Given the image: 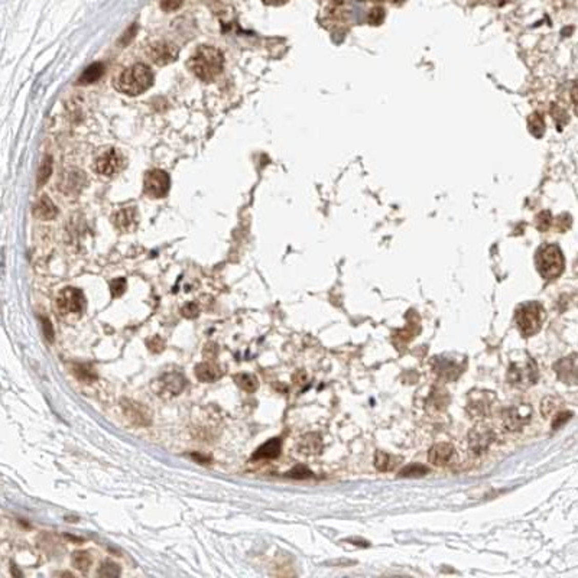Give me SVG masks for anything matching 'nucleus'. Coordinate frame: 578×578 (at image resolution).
Instances as JSON below:
<instances>
[{
  "label": "nucleus",
  "instance_id": "obj_1",
  "mask_svg": "<svg viewBox=\"0 0 578 578\" xmlns=\"http://www.w3.org/2000/svg\"><path fill=\"white\" fill-rule=\"evenodd\" d=\"M224 56L221 51L214 47L202 45L194 51L191 58L188 59V68L195 77L202 81H213L223 71Z\"/></svg>",
  "mask_w": 578,
  "mask_h": 578
},
{
  "label": "nucleus",
  "instance_id": "obj_2",
  "mask_svg": "<svg viewBox=\"0 0 578 578\" xmlns=\"http://www.w3.org/2000/svg\"><path fill=\"white\" fill-rule=\"evenodd\" d=\"M153 84L152 70L144 64H133L114 81V87L126 96H139Z\"/></svg>",
  "mask_w": 578,
  "mask_h": 578
},
{
  "label": "nucleus",
  "instance_id": "obj_3",
  "mask_svg": "<svg viewBox=\"0 0 578 578\" xmlns=\"http://www.w3.org/2000/svg\"><path fill=\"white\" fill-rule=\"evenodd\" d=\"M516 324L525 337L535 336L545 320V309L539 302H526L516 309Z\"/></svg>",
  "mask_w": 578,
  "mask_h": 578
},
{
  "label": "nucleus",
  "instance_id": "obj_4",
  "mask_svg": "<svg viewBox=\"0 0 578 578\" xmlns=\"http://www.w3.org/2000/svg\"><path fill=\"white\" fill-rule=\"evenodd\" d=\"M536 266L544 279H555L564 271V256L558 246L546 244L541 247L536 255Z\"/></svg>",
  "mask_w": 578,
  "mask_h": 578
},
{
  "label": "nucleus",
  "instance_id": "obj_5",
  "mask_svg": "<svg viewBox=\"0 0 578 578\" xmlns=\"http://www.w3.org/2000/svg\"><path fill=\"white\" fill-rule=\"evenodd\" d=\"M538 378L536 364L532 359H526V361H514L510 364L507 371V380L509 383L518 387H528L533 385Z\"/></svg>",
  "mask_w": 578,
  "mask_h": 578
},
{
  "label": "nucleus",
  "instance_id": "obj_6",
  "mask_svg": "<svg viewBox=\"0 0 578 578\" xmlns=\"http://www.w3.org/2000/svg\"><path fill=\"white\" fill-rule=\"evenodd\" d=\"M494 440H496V434L493 431V428L486 425V424H483V422H479L468 432V448H470V452L473 456H476V457L482 456L484 452H487L490 445L494 442Z\"/></svg>",
  "mask_w": 578,
  "mask_h": 578
},
{
  "label": "nucleus",
  "instance_id": "obj_7",
  "mask_svg": "<svg viewBox=\"0 0 578 578\" xmlns=\"http://www.w3.org/2000/svg\"><path fill=\"white\" fill-rule=\"evenodd\" d=\"M171 188V178L162 169H151L144 174L143 193L151 198H162Z\"/></svg>",
  "mask_w": 578,
  "mask_h": 578
},
{
  "label": "nucleus",
  "instance_id": "obj_8",
  "mask_svg": "<svg viewBox=\"0 0 578 578\" xmlns=\"http://www.w3.org/2000/svg\"><path fill=\"white\" fill-rule=\"evenodd\" d=\"M532 408L528 403H518L509 406L502 412V421L506 429L509 431H521L523 426L530 422Z\"/></svg>",
  "mask_w": 578,
  "mask_h": 578
},
{
  "label": "nucleus",
  "instance_id": "obj_9",
  "mask_svg": "<svg viewBox=\"0 0 578 578\" xmlns=\"http://www.w3.org/2000/svg\"><path fill=\"white\" fill-rule=\"evenodd\" d=\"M494 401H496V398H494L493 392H486V390L471 392L468 396L467 412L474 419H484L491 414Z\"/></svg>",
  "mask_w": 578,
  "mask_h": 578
},
{
  "label": "nucleus",
  "instance_id": "obj_10",
  "mask_svg": "<svg viewBox=\"0 0 578 578\" xmlns=\"http://www.w3.org/2000/svg\"><path fill=\"white\" fill-rule=\"evenodd\" d=\"M86 305L84 295L80 289L77 288H65L59 292L56 298V308L58 311L65 315V314H81Z\"/></svg>",
  "mask_w": 578,
  "mask_h": 578
},
{
  "label": "nucleus",
  "instance_id": "obj_11",
  "mask_svg": "<svg viewBox=\"0 0 578 578\" xmlns=\"http://www.w3.org/2000/svg\"><path fill=\"white\" fill-rule=\"evenodd\" d=\"M178 54H179V51H178L177 47L171 42H167V40L153 42L152 45L148 48V56L156 65H168L174 61H177Z\"/></svg>",
  "mask_w": 578,
  "mask_h": 578
},
{
  "label": "nucleus",
  "instance_id": "obj_12",
  "mask_svg": "<svg viewBox=\"0 0 578 578\" xmlns=\"http://www.w3.org/2000/svg\"><path fill=\"white\" fill-rule=\"evenodd\" d=\"M120 167L121 156L116 149H109L107 152L100 155L97 158L96 163H94L96 172H98L100 175H106V177L114 175L120 169Z\"/></svg>",
  "mask_w": 578,
  "mask_h": 578
},
{
  "label": "nucleus",
  "instance_id": "obj_13",
  "mask_svg": "<svg viewBox=\"0 0 578 578\" xmlns=\"http://www.w3.org/2000/svg\"><path fill=\"white\" fill-rule=\"evenodd\" d=\"M454 457H456V448H454V445H451L448 442L435 444L428 454L429 463L435 467L448 466L454 460Z\"/></svg>",
  "mask_w": 578,
  "mask_h": 578
},
{
  "label": "nucleus",
  "instance_id": "obj_14",
  "mask_svg": "<svg viewBox=\"0 0 578 578\" xmlns=\"http://www.w3.org/2000/svg\"><path fill=\"white\" fill-rule=\"evenodd\" d=\"M158 385L161 386V389L158 390V394L159 395L175 396V395H179L182 390H184L185 385H187V380H185V378L181 375V373H165V375L159 379Z\"/></svg>",
  "mask_w": 578,
  "mask_h": 578
},
{
  "label": "nucleus",
  "instance_id": "obj_15",
  "mask_svg": "<svg viewBox=\"0 0 578 578\" xmlns=\"http://www.w3.org/2000/svg\"><path fill=\"white\" fill-rule=\"evenodd\" d=\"M113 223L120 232H133L139 224V214L135 207H128L117 211L113 217Z\"/></svg>",
  "mask_w": 578,
  "mask_h": 578
},
{
  "label": "nucleus",
  "instance_id": "obj_16",
  "mask_svg": "<svg viewBox=\"0 0 578 578\" xmlns=\"http://www.w3.org/2000/svg\"><path fill=\"white\" fill-rule=\"evenodd\" d=\"M434 369L442 379H457L458 375L463 371L460 364L448 359H437L434 361Z\"/></svg>",
  "mask_w": 578,
  "mask_h": 578
},
{
  "label": "nucleus",
  "instance_id": "obj_17",
  "mask_svg": "<svg viewBox=\"0 0 578 578\" xmlns=\"http://www.w3.org/2000/svg\"><path fill=\"white\" fill-rule=\"evenodd\" d=\"M33 214L39 220H52L58 214V209L55 207V204L49 200V197L42 195L33 207Z\"/></svg>",
  "mask_w": 578,
  "mask_h": 578
},
{
  "label": "nucleus",
  "instance_id": "obj_18",
  "mask_svg": "<svg viewBox=\"0 0 578 578\" xmlns=\"http://www.w3.org/2000/svg\"><path fill=\"white\" fill-rule=\"evenodd\" d=\"M282 442L279 438H272L265 444H262L256 452L253 454V460H273L279 456L281 452Z\"/></svg>",
  "mask_w": 578,
  "mask_h": 578
},
{
  "label": "nucleus",
  "instance_id": "obj_19",
  "mask_svg": "<svg viewBox=\"0 0 578 578\" xmlns=\"http://www.w3.org/2000/svg\"><path fill=\"white\" fill-rule=\"evenodd\" d=\"M556 375L565 383H575L578 380V370L572 359H564L556 364Z\"/></svg>",
  "mask_w": 578,
  "mask_h": 578
},
{
  "label": "nucleus",
  "instance_id": "obj_20",
  "mask_svg": "<svg viewBox=\"0 0 578 578\" xmlns=\"http://www.w3.org/2000/svg\"><path fill=\"white\" fill-rule=\"evenodd\" d=\"M123 409H125V414H126V415H128L135 424H137V425H148V424H149V417H148L146 410H144V408L140 405V403H135V402L128 401L125 405H123Z\"/></svg>",
  "mask_w": 578,
  "mask_h": 578
},
{
  "label": "nucleus",
  "instance_id": "obj_21",
  "mask_svg": "<svg viewBox=\"0 0 578 578\" xmlns=\"http://www.w3.org/2000/svg\"><path fill=\"white\" fill-rule=\"evenodd\" d=\"M195 376H197V379L200 382H204V383L216 382L217 379L221 376V370L216 364L205 361V363H200L195 367Z\"/></svg>",
  "mask_w": 578,
  "mask_h": 578
},
{
  "label": "nucleus",
  "instance_id": "obj_22",
  "mask_svg": "<svg viewBox=\"0 0 578 578\" xmlns=\"http://www.w3.org/2000/svg\"><path fill=\"white\" fill-rule=\"evenodd\" d=\"M322 450L321 437L318 434H306L299 442V451L305 456L318 454Z\"/></svg>",
  "mask_w": 578,
  "mask_h": 578
},
{
  "label": "nucleus",
  "instance_id": "obj_23",
  "mask_svg": "<svg viewBox=\"0 0 578 578\" xmlns=\"http://www.w3.org/2000/svg\"><path fill=\"white\" fill-rule=\"evenodd\" d=\"M103 72H105V65L101 64V63H94V64L89 65V67L84 70V72L81 74L78 82H80V84H91V82H96L97 80H100V77L103 75Z\"/></svg>",
  "mask_w": 578,
  "mask_h": 578
},
{
  "label": "nucleus",
  "instance_id": "obj_24",
  "mask_svg": "<svg viewBox=\"0 0 578 578\" xmlns=\"http://www.w3.org/2000/svg\"><path fill=\"white\" fill-rule=\"evenodd\" d=\"M396 458L389 456L387 452L383 451H378L376 452V457H375V466L378 468L379 471H390L396 467Z\"/></svg>",
  "mask_w": 578,
  "mask_h": 578
},
{
  "label": "nucleus",
  "instance_id": "obj_25",
  "mask_svg": "<svg viewBox=\"0 0 578 578\" xmlns=\"http://www.w3.org/2000/svg\"><path fill=\"white\" fill-rule=\"evenodd\" d=\"M234 380H236V383H237V386H239L240 389H243L244 392H249V394L255 392L257 389V386H259V382H257L256 376L247 375V373L237 375V376L234 378Z\"/></svg>",
  "mask_w": 578,
  "mask_h": 578
},
{
  "label": "nucleus",
  "instance_id": "obj_26",
  "mask_svg": "<svg viewBox=\"0 0 578 578\" xmlns=\"http://www.w3.org/2000/svg\"><path fill=\"white\" fill-rule=\"evenodd\" d=\"M71 562L74 568L80 571H87L91 565V556L86 551H77V552L72 554Z\"/></svg>",
  "mask_w": 578,
  "mask_h": 578
},
{
  "label": "nucleus",
  "instance_id": "obj_27",
  "mask_svg": "<svg viewBox=\"0 0 578 578\" xmlns=\"http://www.w3.org/2000/svg\"><path fill=\"white\" fill-rule=\"evenodd\" d=\"M447 403H448V395H447V392H444V390H435L434 394H431V396H429V401H428V405L432 408V409H437V410H442L445 406H447Z\"/></svg>",
  "mask_w": 578,
  "mask_h": 578
},
{
  "label": "nucleus",
  "instance_id": "obj_28",
  "mask_svg": "<svg viewBox=\"0 0 578 578\" xmlns=\"http://www.w3.org/2000/svg\"><path fill=\"white\" fill-rule=\"evenodd\" d=\"M529 130L530 133L533 135V136H542L544 135V132H545V123H544V119H542V116L541 114H538V113H535V114H532L529 117Z\"/></svg>",
  "mask_w": 578,
  "mask_h": 578
},
{
  "label": "nucleus",
  "instance_id": "obj_29",
  "mask_svg": "<svg viewBox=\"0 0 578 578\" xmlns=\"http://www.w3.org/2000/svg\"><path fill=\"white\" fill-rule=\"evenodd\" d=\"M560 399H556V398H554V396H549V398H546V399H544L542 401V405H541V412H542V415L544 417H549V415H552V414H555L556 410H558V408H560Z\"/></svg>",
  "mask_w": 578,
  "mask_h": 578
},
{
  "label": "nucleus",
  "instance_id": "obj_30",
  "mask_svg": "<svg viewBox=\"0 0 578 578\" xmlns=\"http://www.w3.org/2000/svg\"><path fill=\"white\" fill-rule=\"evenodd\" d=\"M51 172H52V159L48 156V158H45V161L42 162L39 171H38V185L39 187H42L47 182Z\"/></svg>",
  "mask_w": 578,
  "mask_h": 578
},
{
  "label": "nucleus",
  "instance_id": "obj_31",
  "mask_svg": "<svg viewBox=\"0 0 578 578\" xmlns=\"http://www.w3.org/2000/svg\"><path fill=\"white\" fill-rule=\"evenodd\" d=\"M426 473H428V467L421 466V464H410L402 470L401 476L402 477H419Z\"/></svg>",
  "mask_w": 578,
  "mask_h": 578
},
{
  "label": "nucleus",
  "instance_id": "obj_32",
  "mask_svg": "<svg viewBox=\"0 0 578 578\" xmlns=\"http://www.w3.org/2000/svg\"><path fill=\"white\" fill-rule=\"evenodd\" d=\"M74 373L77 375V378L84 382H91L93 379L96 378L94 371H91V369H89L87 366H82V364H77L74 367Z\"/></svg>",
  "mask_w": 578,
  "mask_h": 578
},
{
  "label": "nucleus",
  "instance_id": "obj_33",
  "mask_svg": "<svg viewBox=\"0 0 578 578\" xmlns=\"http://www.w3.org/2000/svg\"><path fill=\"white\" fill-rule=\"evenodd\" d=\"M120 574V570L116 564L113 562H106L101 565V568L98 571V575H105V577H116Z\"/></svg>",
  "mask_w": 578,
  "mask_h": 578
},
{
  "label": "nucleus",
  "instance_id": "obj_34",
  "mask_svg": "<svg viewBox=\"0 0 578 578\" xmlns=\"http://www.w3.org/2000/svg\"><path fill=\"white\" fill-rule=\"evenodd\" d=\"M110 289H112L113 297L114 298L121 297V295L125 294V291H126V279H125V278H119V279L113 281L112 285H110Z\"/></svg>",
  "mask_w": 578,
  "mask_h": 578
},
{
  "label": "nucleus",
  "instance_id": "obj_35",
  "mask_svg": "<svg viewBox=\"0 0 578 578\" xmlns=\"http://www.w3.org/2000/svg\"><path fill=\"white\" fill-rule=\"evenodd\" d=\"M571 417H572V414L568 412V410H565V412H558V414L554 417V421H552V428H554V429L561 428L564 424H567V422L570 421Z\"/></svg>",
  "mask_w": 578,
  "mask_h": 578
},
{
  "label": "nucleus",
  "instance_id": "obj_36",
  "mask_svg": "<svg viewBox=\"0 0 578 578\" xmlns=\"http://www.w3.org/2000/svg\"><path fill=\"white\" fill-rule=\"evenodd\" d=\"M551 213L549 211H544V213H541L538 216V218H536V224H538V229L539 230H542V232H545V230H548L549 229V225H551Z\"/></svg>",
  "mask_w": 578,
  "mask_h": 578
},
{
  "label": "nucleus",
  "instance_id": "obj_37",
  "mask_svg": "<svg viewBox=\"0 0 578 578\" xmlns=\"http://www.w3.org/2000/svg\"><path fill=\"white\" fill-rule=\"evenodd\" d=\"M385 19V10L382 8H375L369 13V22L371 25H380Z\"/></svg>",
  "mask_w": 578,
  "mask_h": 578
},
{
  "label": "nucleus",
  "instance_id": "obj_38",
  "mask_svg": "<svg viewBox=\"0 0 578 578\" xmlns=\"http://www.w3.org/2000/svg\"><path fill=\"white\" fill-rule=\"evenodd\" d=\"M289 477H294V479H308V477H311L313 476V473L306 468V467L304 466H298L295 467L292 471H289L288 473Z\"/></svg>",
  "mask_w": 578,
  "mask_h": 578
},
{
  "label": "nucleus",
  "instance_id": "obj_39",
  "mask_svg": "<svg viewBox=\"0 0 578 578\" xmlns=\"http://www.w3.org/2000/svg\"><path fill=\"white\" fill-rule=\"evenodd\" d=\"M184 0H161V8L165 12H174L182 6Z\"/></svg>",
  "mask_w": 578,
  "mask_h": 578
},
{
  "label": "nucleus",
  "instance_id": "obj_40",
  "mask_svg": "<svg viewBox=\"0 0 578 578\" xmlns=\"http://www.w3.org/2000/svg\"><path fill=\"white\" fill-rule=\"evenodd\" d=\"M163 345H165V343H163V340H162L159 336H155V337H152L149 341H148V347H149V350L153 352V353H159V352H162V350H163Z\"/></svg>",
  "mask_w": 578,
  "mask_h": 578
},
{
  "label": "nucleus",
  "instance_id": "obj_41",
  "mask_svg": "<svg viewBox=\"0 0 578 578\" xmlns=\"http://www.w3.org/2000/svg\"><path fill=\"white\" fill-rule=\"evenodd\" d=\"M181 311H182V315H184L185 318H195L198 315V306H197L195 302H188V304H185L182 306Z\"/></svg>",
  "mask_w": 578,
  "mask_h": 578
},
{
  "label": "nucleus",
  "instance_id": "obj_42",
  "mask_svg": "<svg viewBox=\"0 0 578 578\" xmlns=\"http://www.w3.org/2000/svg\"><path fill=\"white\" fill-rule=\"evenodd\" d=\"M40 322H42V328H44L45 337L48 338L49 341H54V328H52V324L49 322L48 318H40Z\"/></svg>",
  "mask_w": 578,
  "mask_h": 578
},
{
  "label": "nucleus",
  "instance_id": "obj_43",
  "mask_svg": "<svg viewBox=\"0 0 578 578\" xmlns=\"http://www.w3.org/2000/svg\"><path fill=\"white\" fill-rule=\"evenodd\" d=\"M552 116H554V119L558 123H567L568 121V116H567V113H565V110H562V109H560V107H556V106H552Z\"/></svg>",
  "mask_w": 578,
  "mask_h": 578
},
{
  "label": "nucleus",
  "instance_id": "obj_44",
  "mask_svg": "<svg viewBox=\"0 0 578 578\" xmlns=\"http://www.w3.org/2000/svg\"><path fill=\"white\" fill-rule=\"evenodd\" d=\"M136 29H137V25H132V28H129V31L125 35H123V38L120 39V42L123 44V45H126V44H130V40L133 39V36L136 35Z\"/></svg>",
  "mask_w": 578,
  "mask_h": 578
},
{
  "label": "nucleus",
  "instance_id": "obj_45",
  "mask_svg": "<svg viewBox=\"0 0 578 578\" xmlns=\"http://www.w3.org/2000/svg\"><path fill=\"white\" fill-rule=\"evenodd\" d=\"M217 353V347L216 344H207L205 345V348H204V356L207 357L209 356V359H211V357H214Z\"/></svg>",
  "mask_w": 578,
  "mask_h": 578
},
{
  "label": "nucleus",
  "instance_id": "obj_46",
  "mask_svg": "<svg viewBox=\"0 0 578 578\" xmlns=\"http://www.w3.org/2000/svg\"><path fill=\"white\" fill-rule=\"evenodd\" d=\"M571 97H572V101H574V105H575V109H577V113H578V80L575 81L574 86H572Z\"/></svg>",
  "mask_w": 578,
  "mask_h": 578
},
{
  "label": "nucleus",
  "instance_id": "obj_47",
  "mask_svg": "<svg viewBox=\"0 0 578 578\" xmlns=\"http://www.w3.org/2000/svg\"><path fill=\"white\" fill-rule=\"evenodd\" d=\"M286 2H289V0H263V3L271 5V6H281V5H285Z\"/></svg>",
  "mask_w": 578,
  "mask_h": 578
},
{
  "label": "nucleus",
  "instance_id": "obj_48",
  "mask_svg": "<svg viewBox=\"0 0 578 578\" xmlns=\"http://www.w3.org/2000/svg\"><path fill=\"white\" fill-rule=\"evenodd\" d=\"M193 458H195V460H200L201 463H207V461H209L207 458L201 457V456H198V454H193Z\"/></svg>",
  "mask_w": 578,
  "mask_h": 578
},
{
  "label": "nucleus",
  "instance_id": "obj_49",
  "mask_svg": "<svg viewBox=\"0 0 578 578\" xmlns=\"http://www.w3.org/2000/svg\"><path fill=\"white\" fill-rule=\"evenodd\" d=\"M575 273L578 275V260H577V263H575Z\"/></svg>",
  "mask_w": 578,
  "mask_h": 578
}]
</instances>
